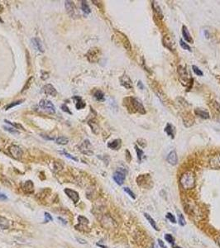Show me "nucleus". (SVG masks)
Instances as JSON below:
<instances>
[{
    "label": "nucleus",
    "mask_w": 220,
    "mask_h": 248,
    "mask_svg": "<svg viewBox=\"0 0 220 248\" xmlns=\"http://www.w3.org/2000/svg\"><path fill=\"white\" fill-rule=\"evenodd\" d=\"M151 248H159V247H158V246H157L156 244L153 243L152 245V247H151Z\"/></svg>",
    "instance_id": "49"
},
{
    "label": "nucleus",
    "mask_w": 220,
    "mask_h": 248,
    "mask_svg": "<svg viewBox=\"0 0 220 248\" xmlns=\"http://www.w3.org/2000/svg\"><path fill=\"white\" fill-rule=\"evenodd\" d=\"M9 227H10L9 221L7 219L6 217L0 216V228H2V229H8Z\"/></svg>",
    "instance_id": "20"
},
{
    "label": "nucleus",
    "mask_w": 220,
    "mask_h": 248,
    "mask_svg": "<svg viewBox=\"0 0 220 248\" xmlns=\"http://www.w3.org/2000/svg\"><path fill=\"white\" fill-rule=\"evenodd\" d=\"M177 214H178V223H179V225H180V226H182V227L185 226L186 222H185V219H184V217L183 214H182V213H180L179 211H177Z\"/></svg>",
    "instance_id": "29"
},
{
    "label": "nucleus",
    "mask_w": 220,
    "mask_h": 248,
    "mask_svg": "<svg viewBox=\"0 0 220 248\" xmlns=\"http://www.w3.org/2000/svg\"><path fill=\"white\" fill-rule=\"evenodd\" d=\"M31 42L33 44L35 49L38 50V51H41V52H43L44 51V48L42 46V43L41 42V40L37 37H34L31 39Z\"/></svg>",
    "instance_id": "15"
},
{
    "label": "nucleus",
    "mask_w": 220,
    "mask_h": 248,
    "mask_svg": "<svg viewBox=\"0 0 220 248\" xmlns=\"http://www.w3.org/2000/svg\"><path fill=\"white\" fill-rule=\"evenodd\" d=\"M214 105H215V106H214V108H215V109H216L217 111H219L220 112V105H219V104H218L217 102H215V101H214Z\"/></svg>",
    "instance_id": "44"
},
{
    "label": "nucleus",
    "mask_w": 220,
    "mask_h": 248,
    "mask_svg": "<svg viewBox=\"0 0 220 248\" xmlns=\"http://www.w3.org/2000/svg\"><path fill=\"white\" fill-rule=\"evenodd\" d=\"M180 46H181L184 50H186L191 51V47H190V46L186 43L185 42H184L182 39H180Z\"/></svg>",
    "instance_id": "32"
},
{
    "label": "nucleus",
    "mask_w": 220,
    "mask_h": 248,
    "mask_svg": "<svg viewBox=\"0 0 220 248\" xmlns=\"http://www.w3.org/2000/svg\"><path fill=\"white\" fill-rule=\"evenodd\" d=\"M80 151L82 153L85 154V155H93V151L91 150V144L89 140H86L84 142L83 145L80 146Z\"/></svg>",
    "instance_id": "8"
},
{
    "label": "nucleus",
    "mask_w": 220,
    "mask_h": 248,
    "mask_svg": "<svg viewBox=\"0 0 220 248\" xmlns=\"http://www.w3.org/2000/svg\"><path fill=\"white\" fill-rule=\"evenodd\" d=\"M61 108H62V109H63V111L65 112H67L68 113H70V114H71V112L70 111L69 109H68L67 106L66 105V104H63V105L61 106Z\"/></svg>",
    "instance_id": "43"
},
{
    "label": "nucleus",
    "mask_w": 220,
    "mask_h": 248,
    "mask_svg": "<svg viewBox=\"0 0 220 248\" xmlns=\"http://www.w3.org/2000/svg\"><path fill=\"white\" fill-rule=\"evenodd\" d=\"M173 248H182V247H177V246H173Z\"/></svg>",
    "instance_id": "50"
},
{
    "label": "nucleus",
    "mask_w": 220,
    "mask_h": 248,
    "mask_svg": "<svg viewBox=\"0 0 220 248\" xmlns=\"http://www.w3.org/2000/svg\"><path fill=\"white\" fill-rule=\"evenodd\" d=\"M121 143H122V141L120 139H115L108 144V147H109L112 150H118L121 146Z\"/></svg>",
    "instance_id": "16"
},
{
    "label": "nucleus",
    "mask_w": 220,
    "mask_h": 248,
    "mask_svg": "<svg viewBox=\"0 0 220 248\" xmlns=\"http://www.w3.org/2000/svg\"><path fill=\"white\" fill-rule=\"evenodd\" d=\"M8 151H9L10 155L16 160L21 159L23 156V150L21 149V147H19L18 146L12 145L8 148Z\"/></svg>",
    "instance_id": "5"
},
{
    "label": "nucleus",
    "mask_w": 220,
    "mask_h": 248,
    "mask_svg": "<svg viewBox=\"0 0 220 248\" xmlns=\"http://www.w3.org/2000/svg\"><path fill=\"white\" fill-rule=\"evenodd\" d=\"M3 128H4V130H6L7 131L10 132L11 134H13V135H17L19 133L18 131L16 130V128H14V127H9L3 126Z\"/></svg>",
    "instance_id": "31"
},
{
    "label": "nucleus",
    "mask_w": 220,
    "mask_h": 248,
    "mask_svg": "<svg viewBox=\"0 0 220 248\" xmlns=\"http://www.w3.org/2000/svg\"><path fill=\"white\" fill-rule=\"evenodd\" d=\"M90 55L93 56H92V57H93V59H92V62L96 61L98 58L99 50H98V49H96V48H93V49H91L90 51H89V53H88V55H87V56H90Z\"/></svg>",
    "instance_id": "21"
},
{
    "label": "nucleus",
    "mask_w": 220,
    "mask_h": 248,
    "mask_svg": "<svg viewBox=\"0 0 220 248\" xmlns=\"http://www.w3.org/2000/svg\"><path fill=\"white\" fill-rule=\"evenodd\" d=\"M8 199V197H7L5 194H3V193H0V200H3V201H4V200H7Z\"/></svg>",
    "instance_id": "45"
},
{
    "label": "nucleus",
    "mask_w": 220,
    "mask_h": 248,
    "mask_svg": "<svg viewBox=\"0 0 220 248\" xmlns=\"http://www.w3.org/2000/svg\"><path fill=\"white\" fill-rule=\"evenodd\" d=\"M63 154L66 155V157L70 158V160H73V161H78V159H77L76 157H74V156L71 155L70 154H69V153H68V152H66V151H63Z\"/></svg>",
    "instance_id": "40"
},
{
    "label": "nucleus",
    "mask_w": 220,
    "mask_h": 248,
    "mask_svg": "<svg viewBox=\"0 0 220 248\" xmlns=\"http://www.w3.org/2000/svg\"><path fill=\"white\" fill-rule=\"evenodd\" d=\"M135 150H136V152H137V159H138V161H142V159H143V157H145L144 156V152H143V151L141 150V149H140L137 145H135Z\"/></svg>",
    "instance_id": "27"
},
{
    "label": "nucleus",
    "mask_w": 220,
    "mask_h": 248,
    "mask_svg": "<svg viewBox=\"0 0 220 248\" xmlns=\"http://www.w3.org/2000/svg\"><path fill=\"white\" fill-rule=\"evenodd\" d=\"M180 184L184 190L192 189L195 186V176L192 171H185L180 179Z\"/></svg>",
    "instance_id": "1"
},
{
    "label": "nucleus",
    "mask_w": 220,
    "mask_h": 248,
    "mask_svg": "<svg viewBox=\"0 0 220 248\" xmlns=\"http://www.w3.org/2000/svg\"><path fill=\"white\" fill-rule=\"evenodd\" d=\"M78 220H79V222H80L81 224H84V225L89 223V220H88L86 217H83V216H80V217H78Z\"/></svg>",
    "instance_id": "38"
},
{
    "label": "nucleus",
    "mask_w": 220,
    "mask_h": 248,
    "mask_svg": "<svg viewBox=\"0 0 220 248\" xmlns=\"http://www.w3.org/2000/svg\"><path fill=\"white\" fill-rule=\"evenodd\" d=\"M137 86H138V88L139 89H144V85H143V84L141 83V81H138V83H137Z\"/></svg>",
    "instance_id": "47"
},
{
    "label": "nucleus",
    "mask_w": 220,
    "mask_h": 248,
    "mask_svg": "<svg viewBox=\"0 0 220 248\" xmlns=\"http://www.w3.org/2000/svg\"><path fill=\"white\" fill-rule=\"evenodd\" d=\"M4 122H5V123H7L10 124L11 126H12V127H15V128H19V127H20V128H22V129H23V130H24V128H23V127H22V126H21L20 124L12 123H11L10 121H8V120H6V119L4 120Z\"/></svg>",
    "instance_id": "39"
},
{
    "label": "nucleus",
    "mask_w": 220,
    "mask_h": 248,
    "mask_svg": "<svg viewBox=\"0 0 220 248\" xmlns=\"http://www.w3.org/2000/svg\"><path fill=\"white\" fill-rule=\"evenodd\" d=\"M167 161L171 166H176L178 163V156L176 151H171L167 155Z\"/></svg>",
    "instance_id": "11"
},
{
    "label": "nucleus",
    "mask_w": 220,
    "mask_h": 248,
    "mask_svg": "<svg viewBox=\"0 0 220 248\" xmlns=\"http://www.w3.org/2000/svg\"><path fill=\"white\" fill-rule=\"evenodd\" d=\"M55 142L59 145H66L69 142V139L67 137H65V136H60V137L56 138Z\"/></svg>",
    "instance_id": "28"
},
{
    "label": "nucleus",
    "mask_w": 220,
    "mask_h": 248,
    "mask_svg": "<svg viewBox=\"0 0 220 248\" xmlns=\"http://www.w3.org/2000/svg\"><path fill=\"white\" fill-rule=\"evenodd\" d=\"M76 239H77V241H80V243H82V244H85L86 243L85 240H83V239H81V238H76Z\"/></svg>",
    "instance_id": "48"
},
{
    "label": "nucleus",
    "mask_w": 220,
    "mask_h": 248,
    "mask_svg": "<svg viewBox=\"0 0 220 248\" xmlns=\"http://www.w3.org/2000/svg\"><path fill=\"white\" fill-rule=\"evenodd\" d=\"M74 99L77 100L76 101V108L77 109H81V108H84L85 107V103L82 100L80 97L75 96V97H74Z\"/></svg>",
    "instance_id": "25"
},
{
    "label": "nucleus",
    "mask_w": 220,
    "mask_h": 248,
    "mask_svg": "<svg viewBox=\"0 0 220 248\" xmlns=\"http://www.w3.org/2000/svg\"><path fill=\"white\" fill-rule=\"evenodd\" d=\"M65 6H66V9L67 11L68 14L70 16H74V12H75V7H74V4L73 2L71 1H66L65 3Z\"/></svg>",
    "instance_id": "12"
},
{
    "label": "nucleus",
    "mask_w": 220,
    "mask_h": 248,
    "mask_svg": "<svg viewBox=\"0 0 220 248\" xmlns=\"http://www.w3.org/2000/svg\"><path fill=\"white\" fill-rule=\"evenodd\" d=\"M42 92L46 95H50V96H55L57 94V91L55 89V87L53 86L52 84H46L45 86L42 88Z\"/></svg>",
    "instance_id": "10"
},
{
    "label": "nucleus",
    "mask_w": 220,
    "mask_h": 248,
    "mask_svg": "<svg viewBox=\"0 0 220 248\" xmlns=\"http://www.w3.org/2000/svg\"><path fill=\"white\" fill-rule=\"evenodd\" d=\"M32 81H33V77H31V78H29V79H28V80L27 81V83H26L25 86L23 87V89L22 92H24V91L27 90V89L30 88L31 84V83H32Z\"/></svg>",
    "instance_id": "34"
},
{
    "label": "nucleus",
    "mask_w": 220,
    "mask_h": 248,
    "mask_svg": "<svg viewBox=\"0 0 220 248\" xmlns=\"http://www.w3.org/2000/svg\"><path fill=\"white\" fill-rule=\"evenodd\" d=\"M127 99L129 101V106H128L129 109L132 108V109H133V112H139L141 114L146 113L145 108L139 99H137V98H127Z\"/></svg>",
    "instance_id": "2"
},
{
    "label": "nucleus",
    "mask_w": 220,
    "mask_h": 248,
    "mask_svg": "<svg viewBox=\"0 0 220 248\" xmlns=\"http://www.w3.org/2000/svg\"><path fill=\"white\" fill-rule=\"evenodd\" d=\"M39 106L50 114H54L55 112V105L47 99H42L39 103Z\"/></svg>",
    "instance_id": "4"
},
{
    "label": "nucleus",
    "mask_w": 220,
    "mask_h": 248,
    "mask_svg": "<svg viewBox=\"0 0 220 248\" xmlns=\"http://www.w3.org/2000/svg\"><path fill=\"white\" fill-rule=\"evenodd\" d=\"M182 36H183V38L189 43H193L194 42V40L190 35V31L188 30V28L185 27V26H183L182 27Z\"/></svg>",
    "instance_id": "13"
},
{
    "label": "nucleus",
    "mask_w": 220,
    "mask_h": 248,
    "mask_svg": "<svg viewBox=\"0 0 220 248\" xmlns=\"http://www.w3.org/2000/svg\"><path fill=\"white\" fill-rule=\"evenodd\" d=\"M123 190H124L125 192L127 193H128V194L129 196H130V197H131V198H133V199H135V198H136V196H135V193L133 192V191H132V190H131V189H130L129 188H128V187H125V188L123 189Z\"/></svg>",
    "instance_id": "37"
},
{
    "label": "nucleus",
    "mask_w": 220,
    "mask_h": 248,
    "mask_svg": "<svg viewBox=\"0 0 220 248\" xmlns=\"http://www.w3.org/2000/svg\"><path fill=\"white\" fill-rule=\"evenodd\" d=\"M119 80H120L121 85H122V87H124L125 89H133V82H132V80H131V79H130V77H129L128 75H127L126 74H122V76L120 77Z\"/></svg>",
    "instance_id": "6"
},
{
    "label": "nucleus",
    "mask_w": 220,
    "mask_h": 248,
    "mask_svg": "<svg viewBox=\"0 0 220 248\" xmlns=\"http://www.w3.org/2000/svg\"><path fill=\"white\" fill-rule=\"evenodd\" d=\"M126 154H127V161H131V159H132V157H131V155H130V152H129V151L126 150Z\"/></svg>",
    "instance_id": "46"
},
{
    "label": "nucleus",
    "mask_w": 220,
    "mask_h": 248,
    "mask_svg": "<svg viewBox=\"0 0 220 248\" xmlns=\"http://www.w3.org/2000/svg\"><path fill=\"white\" fill-rule=\"evenodd\" d=\"M175 127L171 123H167L165 127V132L173 139L175 137Z\"/></svg>",
    "instance_id": "18"
},
{
    "label": "nucleus",
    "mask_w": 220,
    "mask_h": 248,
    "mask_svg": "<svg viewBox=\"0 0 220 248\" xmlns=\"http://www.w3.org/2000/svg\"><path fill=\"white\" fill-rule=\"evenodd\" d=\"M126 174H127V171L123 168H118L114 172L113 178L118 185H123L125 181V178H126Z\"/></svg>",
    "instance_id": "3"
},
{
    "label": "nucleus",
    "mask_w": 220,
    "mask_h": 248,
    "mask_svg": "<svg viewBox=\"0 0 220 248\" xmlns=\"http://www.w3.org/2000/svg\"><path fill=\"white\" fill-rule=\"evenodd\" d=\"M195 113L196 116L200 117V118H204V119H208V118H209V113H208V112L202 110V109H200V108L195 109Z\"/></svg>",
    "instance_id": "17"
},
{
    "label": "nucleus",
    "mask_w": 220,
    "mask_h": 248,
    "mask_svg": "<svg viewBox=\"0 0 220 248\" xmlns=\"http://www.w3.org/2000/svg\"><path fill=\"white\" fill-rule=\"evenodd\" d=\"M208 163H209V166L211 168L216 169V170L220 169V154L212 156L209 159Z\"/></svg>",
    "instance_id": "9"
},
{
    "label": "nucleus",
    "mask_w": 220,
    "mask_h": 248,
    "mask_svg": "<svg viewBox=\"0 0 220 248\" xmlns=\"http://www.w3.org/2000/svg\"><path fill=\"white\" fill-rule=\"evenodd\" d=\"M34 189V185L31 180H27L26 181L24 184L23 185V189L26 193H33V189Z\"/></svg>",
    "instance_id": "14"
},
{
    "label": "nucleus",
    "mask_w": 220,
    "mask_h": 248,
    "mask_svg": "<svg viewBox=\"0 0 220 248\" xmlns=\"http://www.w3.org/2000/svg\"><path fill=\"white\" fill-rule=\"evenodd\" d=\"M152 7L154 12H156V15H158L160 18H162L163 15H162V12H161V7L159 6V4L156 2V1H153L152 2Z\"/></svg>",
    "instance_id": "23"
},
{
    "label": "nucleus",
    "mask_w": 220,
    "mask_h": 248,
    "mask_svg": "<svg viewBox=\"0 0 220 248\" xmlns=\"http://www.w3.org/2000/svg\"><path fill=\"white\" fill-rule=\"evenodd\" d=\"M157 242H158V244H159V246L161 247V248H166L165 243H164V242H163L162 240L158 239V240H157Z\"/></svg>",
    "instance_id": "42"
},
{
    "label": "nucleus",
    "mask_w": 220,
    "mask_h": 248,
    "mask_svg": "<svg viewBox=\"0 0 220 248\" xmlns=\"http://www.w3.org/2000/svg\"><path fill=\"white\" fill-rule=\"evenodd\" d=\"M45 217H46V223H47L48 221H52L53 218L48 213H45Z\"/></svg>",
    "instance_id": "41"
},
{
    "label": "nucleus",
    "mask_w": 220,
    "mask_h": 248,
    "mask_svg": "<svg viewBox=\"0 0 220 248\" xmlns=\"http://www.w3.org/2000/svg\"><path fill=\"white\" fill-rule=\"evenodd\" d=\"M164 238H165V241L170 244H174V242H175V239L171 234H165Z\"/></svg>",
    "instance_id": "33"
},
{
    "label": "nucleus",
    "mask_w": 220,
    "mask_h": 248,
    "mask_svg": "<svg viewBox=\"0 0 220 248\" xmlns=\"http://www.w3.org/2000/svg\"><path fill=\"white\" fill-rule=\"evenodd\" d=\"M94 97L97 101H99V102H104L105 100V99H104V93L101 90H96L94 93Z\"/></svg>",
    "instance_id": "24"
},
{
    "label": "nucleus",
    "mask_w": 220,
    "mask_h": 248,
    "mask_svg": "<svg viewBox=\"0 0 220 248\" xmlns=\"http://www.w3.org/2000/svg\"><path fill=\"white\" fill-rule=\"evenodd\" d=\"M23 101H24V100H23V99H22V100H18V101H16V102L11 103V104H9L8 105H7L6 107H5V109H6V110H8V109L12 108L15 107V106L19 105V104H21Z\"/></svg>",
    "instance_id": "30"
},
{
    "label": "nucleus",
    "mask_w": 220,
    "mask_h": 248,
    "mask_svg": "<svg viewBox=\"0 0 220 248\" xmlns=\"http://www.w3.org/2000/svg\"><path fill=\"white\" fill-rule=\"evenodd\" d=\"M81 9L85 14H90L91 12V10H90V8L86 1H81Z\"/></svg>",
    "instance_id": "26"
},
{
    "label": "nucleus",
    "mask_w": 220,
    "mask_h": 248,
    "mask_svg": "<svg viewBox=\"0 0 220 248\" xmlns=\"http://www.w3.org/2000/svg\"><path fill=\"white\" fill-rule=\"evenodd\" d=\"M192 69H193L194 73H195L196 75H198V76H203V75H204V73L202 72L201 69H200V68H198L196 65H193V66H192Z\"/></svg>",
    "instance_id": "36"
},
{
    "label": "nucleus",
    "mask_w": 220,
    "mask_h": 248,
    "mask_svg": "<svg viewBox=\"0 0 220 248\" xmlns=\"http://www.w3.org/2000/svg\"><path fill=\"white\" fill-rule=\"evenodd\" d=\"M64 192L66 193V195H67L68 197L73 201L74 204H76V203H78V202H79V200H80V196H79V193L76 192V191H74V190H73V189H70L66 188V189H64Z\"/></svg>",
    "instance_id": "7"
},
{
    "label": "nucleus",
    "mask_w": 220,
    "mask_h": 248,
    "mask_svg": "<svg viewBox=\"0 0 220 248\" xmlns=\"http://www.w3.org/2000/svg\"><path fill=\"white\" fill-rule=\"evenodd\" d=\"M165 217H166L168 220H170V222H171V223H176V217H175V216H174L171 213H167L166 215H165Z\"/></svg>",
    "instance_id": "35"
},
{
    "label": "nucleus",
    "mask_w": 220,
    "mask_h": 248,
    "mask_svg": "<svg viewBox=\"0 0 220 248\" xmlns=\"http://www.w3.org/2000/svg\"><path fill=\"white\" fill-rule=\"evenodd\" d=\"M178 73L180 74V77L182 80H187L188 78V72L186 70V69L183 67V66H179L178 67Z\"/></svg>",
    "instance_id": "22"
},
{
    "label": "nucleus",
    "mask_w": 220,
    "mask_h": 248,
    "mask_svg": "<svg viewBox=\"0 0 220 248\" xmlns=\"http://www.w3.org/2000/svg\"><path fill=\"white\" fill-rule=\"evenodd\" d=\"M144 217H146V219L147 220V222L151 224V226L154 229L156 230V231H159V228H158V227H157V225H156V223L155 222V220H154L152 217H151L148 213H144Z\"/></svg>",
    "instance_id": "19"
}]
</instances>
